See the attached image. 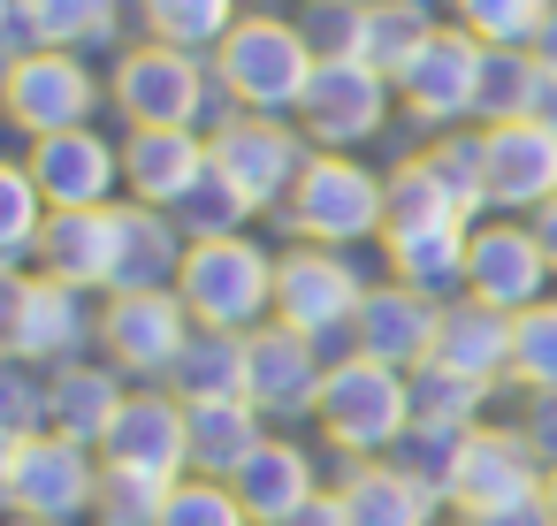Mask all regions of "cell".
Here are the masks:
<instances>
[{"instance_id":"f35d334b","label":"cell","mask_w":557,"mask_h":526,"mask_svg":"<svg viewBox=\"0 0 557 526\" xmlns=\"http://www.w3.org/2000/svg\"><path fill=\"white\" fill-rule=\"evenodd\" d=\"M428 161H435V176L458 191L466 214H488V138H481V130H435V138H428Z\"/></svg>"},{"instance_id":"f1b7e54d","label":"cell","mask_w":557,"mask_h":526,"mask_svg":"<svg viewBox=\"0 0 557 526\" xmlns=\"http://www.w3.org/2000/svg\"><path fill=\"white\" fill-rule=\"evenodd\" d=\"M184 252H191L184 222L131 199V206H123V267H115V290H176Z\"/></svg>"},{"instance_id":"30bf717a","label":"cell","mask_w":557,"mask_h":526,"mask_svg":"<svg viewBox=\"0 0 557 526\" xmlns=\"http://www.w3.org/2000/svg\"><path fill=\"white\" fill-rule=\"evenodd\" d=\"M367 275L336 252V245H290L275 252V321L329 343V336H351L359 305H367Z\"/></svg>"},{"instance_id":"52a82bcc","label":"cell","mask_w":557,"mask_h":526,"mask_svg":"<svg viewBox=\"0 0 557 526\" xmlns=\"http://www.w3.org/2000/svg\"><path fill=\"white\" fill-rule=\"evenodd\" d=\"M207 153H214V176L252 206V214H268V206H283L290 191H298V176H306V161H313V138L298 130V123H283V115H222L214 130H207Z\"/></svg>"},{"instance_id":"83f0119b","label":"cell","mask_w":557,"mask_h":526,"mask_svg":"<svg viewBox=\"0 0 557 526\" xmlns=\"http://www.w3.org/2000/svg\"><path fill=\"white\" fill-rule=\"evenodd\" d=\"M191 419V473L207 480H237V465L268 442V412L252 397H207V404H184Z\"/></svg>"},{"instance_id":"2e32d148","label":"cell","mask_w":557,"mask_h":526,"mask_svg":"<svg viewBox=\"0 0 557 526\" xmlns=\"http://www.w3.org/2000/svg\"><path fill=\"white\" fill-rule=\"evenodd\" d=\"M321 381H329V359L313 336L268 321L245 336V397L268 412V419H306L321 404Z\"/></svg>"},{"instance_id":"f5cc1de1","label":"cell","mask_w":557,"mask_h":526,"mask_svg":"<svg viewBox=\"0 0 557 526\" xmlns=\"http://www.w3.org/2000/svg\"><path fill=\"white\" fill-rule=\"evenodd\" d=\"M9 526H47V518H9Z\"/></svg>"},{"instance_id":"7dc6e473","label":"cell","mask_w":557,"mask_h":526,"mask_svg":"<svg viewBox=\"0 0 557 526\" xmlns=\"http://www.w3.org/2000/svg\"><path fill=\"white\" fill-rule=\"evenodd\" d=\"M481 526H557V518H549V503L534 496V503H511V511H496V518H481Z\"/></svg>"},{"instance_id":"5bb4252c","label":"cell","mask_w":557,"mask_h":526,"mask_svg":"<svg viewBox=\"0 0 557 526\" xmlns=\"http://www.w3.org/2000/svg\"><path fill=\"white\" fill-rule=\"evenodd\" d=\"M397 85L374 77L367 62H313V85L298 100V130L313 138V153H351L389 123Z\"/></svg>"},{"instance_id":"ab89813d","label":"cell","mask_w":557,"mask_h":526,"mask_svg":"<svg viewBox=\"0 0 557 526\" xmlns=\"http://www.w3.org/2000/svg\"><path fill=\"white\" fill-rule=\"evenodd\" d=\"M511 381L534 397V389H557V298L511 313Z\"/></svg>"},{"instance_id":"d4e9b609","label":"cell","mask_w":557,"mask_h":526,"mask_svg":"<svg viewBox=\"0 0 557 526\" xmlns=\"http://www.w3.org/2000/svg\"><path fill=\"white\" fill-rule=\"evenodd\" d=\"M428 366H450V374H466L481 389H504L511 381V313H496L481 298H450Z\"/></svg>"},{"instance_id":"4316f807","label":"cell","mask_w":557,"mask_h":526,"mask_svg":"<svg viewBox=\"0 0 557 526\" xmlns=\"http://www.w3.org/2000/svg\"><path fill=\"white\" fill-rule=\"evenodd\" d=\"M389 283L420 290V298H466V260H473V229H389L382 237Z\"/></svg>"},{"instance_id":"8d00e7d4","label":"cell","mask_w":557,"mask_h":526,"mask_svg":"<svg viewBox=\"0 0 557 526\" xmlns=\"http://www.w3.org/2000/svg\"><path fill=\"white\" fill-rule=\"evenodd\" d=\"M450 16L481 47H534L557 24V0H450Z\"/></svg>"},{"instance_id":"7402d4cb","label":"cell","mask_w":557,"mask_h":526,"mask_svg":"<svg viewBox=\"0 0 557 526\" xmlns=\"http://www.w3.org/2000/svg\"><path fill=\"white\" fill-rule=\"evenodd\" d=\"M207 168H214V153H207L199 130H131V138H123V191H131L138 206L176 214V206L207 184Z\"/></svg>"},{"instance_id":"bcb514c9","label":"cell","mask_w":557,"mask_h":526,"mask_svg":"<svg viewBox=\"0 0 557 526\" xmlns=\"http://www.w3.org/2000/svg\"><path fill=\"white\" fill-rule=\"evenodd\" d=\"M283 526H351V511H344V488H321L298 518H283Z\"/></svg>"},{"instance_id":"4dcf8cb0","label":"cell","mask_w":557,"mask_h":526,"mask_svg":"<svg viewBox=\"0 0 557 526\" xmlns=\"http://www.w3.org/2000/svg\"><path fill=\"white\" fill-rule=\"evenodd\" d=\"M389 229H473V214H466L458 191L435 176V161L412 153V161L389 168ZM389 229H382V237H389Z\"/></svg>"},{"instance_id":"cb8c5ba5","label":"cell","mask_w":557,"mask_h":526,"mask_svg":"<svg viewBox=\"0 0 557 526\" xmlns=\"http://www.w3.org/2000/svg\"><path fill=\"white\" fill-rule=\"evenodd\" d=\"M344 511L351 526H435L443 496L397 458H344Z\"/></svg>"},{"instance_id":"ee69618b","label":"cell","mask_w":557,"mask_h":526,"mask_svg":"<svg viewBox=\"0 0 557 526\" xmlns=\"http://www.w3.org/2000/svg\"><path fill=\"white\" fill-rule=\"evenodd\" d=\"M176 222H184V237L199 245V237H237V229L252 222V206H245V199H237V191H230L214 168H207V184H199V191L176 206Z\"/></svg>"},{"instance_id":"9c48e42d","label":"cell","mask_w":557,"mask_h":526,"mask_svg":"<svg viewBox=\"0 0 557 526\" xmlns=\"http://www.w3.org/2000/svg\"><path fill=\"white\" fill-rule=\"evenodd\" d=\"M207 92H214V70H199V54L161 47V39L131 47L115 62V85H108V100L123 108L131 130H199Z\"/></svg>"},{"instance_id":"d6a6232c","label":"cell","mask_w":557,"mask_h":526,"mask_svg":"<svg viewBox=\"0 0 557 526\" xmlns=\"http://www.w3.org/2000/svg\"><path fill=\"white\" fill-rule=\"evenodd\" d=\"M169 389H176L184 404H207V397H245V336H230V328H199V336L184 343V359H176Z\"/></svg>"},{"instance_id":"d590c367","label":"cell","mask_w":557,"mask_h":526,"mask_svg":"<svg viewBox=\"0 0 557 526\" xmlns=\"http://www.w3.org/2000/svg\"><path fill=\"white\" fill-rule=\"evenodd\" d=\"M481 404L488 389L450 374V366H420L412 374V427H450V435H473L481 427Z\"/></svg>"},{"instance_id":"b9f144b4","label":"cell","mask_w":557,"mask_h":526,"mask_svg":"<svg viewBox=\"0 0 557 526\" xmlns=\"http://www.w3.org/2000/svg\"><path fill=\"white\" fill-rule=\"evenodd\" d=\"M54 412H47V366H24L9 359L0 366V442H24V435H47Z\"/></svg>"},{"instance_id":"681fc988","label":"cell","mask_w":557,"mask_h":526,"mask_svg":"<svg viewBox=\"0 0 557 526\" xmlns=\"http://www.w3.org/2000/svg\"><path fill=\"white\" fill-rule=\"evenodd\" d=\"M534 54H542V70H549V77H557V24H549V32H542V39H534Z\"/></svg>"},{"instance_id":"74e56055","label":"cell","mask_w":557,"mask_h":526,"mask_svg":"<svg viewBox=\"0 0 557 526\" xmlns=\"http://www.w3.org/2000/svg\"><path fill=\"white\" fill-rule=\"evenodd\" d=\"M24 9H32V32H39V47L85 54V47L115 39V16H123V0H24Z\"/></svg>"},{"instance_id":"1f68e13d","label":"cell","mask_w":557,"mask_h":526,"mask_svg":"<svg viewBox=\"0 0 557 526\" xmlns=\"http://www.w3.org/2000/svg\"><path fill=\"white\" fill-rule=\"evenodd\" d=\"M542 92H549V70H542L534 47H488L481 130H488V123H527V115H542Z\"/></svg>"},{"instance_id":"836d02e7","label":"cell","mask_w":557,"mask_h":526,"mask_svg":"<svg viewBox=\"0 0 557 526\" xmlns=\"http://www.w3.org/2000/svg\"><path fill=\"white\" fill-rule=\"evenodd\" d=\"M138 24L161 39V47H184V54H214L245 16L237 0H138Z\"/></svg>"},{"instance_id":"44dd1931","label":"cell","mask_w":557,"mask_h":526,"mask_svg":"<svg viewBox=\"0 0 557 526\" xmlns=\"http://www.w3.org/2000/svg\"><path fill=\"white\" fill-rule=\"evenodd\" d=\"M435 328H443V298H420L405 283H374L367 305H359V321H351V351L420 374L435 359Z\"/></svg>"},{"instance_id":"4fadbf2b","label":"cell","mask_w":557,"mask_h":526,"mask_svg":"<svg viewBox=\"0 0 557 526\" xmlns=\"http://www.w3.org/2000/svg\"><path fill=\"white\" fill-rule=\"evenodd\" d=\"M0 108H9V123L24 138H54V130H85L92 108H100V85L77 54L62 47H39L24 62H9V77H0Z\"/></svg>"},{"instance_id":"277c9868","label":"cell","mask_w":557,"mask_h":526,"mask_svg":"<svg viewBox=\"0 0 557 526\" xmlns=\"http://www.w3.org/2000/svg\"><path fill=\"white\" fill-rule=\"evenodd\" d=\"M176 298L191 305L199 328H230V336H252L275 321V252L252 245L245 229L237 237H199L184 252V275H176Z\"/></svg>"},{"instance_id":"f546056e","label":"cell","mask_w":557,"mask_h":526,"mask_svg":"<svg viewBox=\"0 0 557 526\" xmlns=\"http://www.w3.org/2000/svg\"><path fill=\"white\" fill-rule=\"evenodd\" d=\"M443 24L428 16V0H367V9H359V54L351 62H367L374 77H405L412 70V54L435 39Z\"/></svg>"},{"instance_id":"c3c4849f","label":"cell","mask_w":557,"mask_h":526,"mask_svg":"<svg viewBox=\"0 0 557 526\" xmlns=\"http://www.w3.org/2000/svg\"><path fill=\"white\" fill-rule=\"evenodd\" d=\"M534 237H542V252H549V267H557V199L534 214Z\"/></svg>"},{"instance_id":"8992f818","label":"cell","mask_w":557,"mask_h":526,"mask_svg":"<svg viewBox=\"0 0 557 526\" xmlns=\"http://www.w3.org/2000/svg\"><path fill=\"white\" fill-rule=\"evenodd\" d=\"M0 343L24 366H70L85 359V343H100V313L85 305V290L39 275V267H9L0 275Z\"/></svg>"},{"instance_id":"60d3db41","label":"cell","mask_w":557,"mask_h":526,"mask_svg":"<svg viewBox=\"0 0 557 526\" xmlns=\"http://www.w3.org/2000/svg\"><path fill=\"white\" fill-rule=\"evenodd\" d=\"M169 488H176V480H153V473H123V465H108V473H100L92 526H161Z\"/></svg>"},{"instance_id":"5b68a950","label":"cell","mask_w":557,"mask_h":526,"mask_svg":"<svg viewBox=\"0 0 557 526\" xmlns=\"http://www.w3.org/2000/svg\"><path fill=\"white\" fill-rule=\"evenodd\" d=\"M283 222H290L298 245L351 252V245H367V237L389 229V176H374L351 153H313L306 176H298V191L283 199Z\"/></svg>"},{"instance_id":"7c38bea8","label":"cell","mask_w":557,"mask_h":526,"mask_svg":"<svg viewBox=\"0 0 557 526\" xmlns=\"http://www.w3.org/2000/svg\"><path fill=\"white\" fill-rule=\"evenodd\" d=\"M481 77H488V47L466 24H443L397 77V108L420 130H458L466 115H481Z\"/></svg>"},{"instance_id":"6da1fadb","label":"cell","mask_w":557,"mask_h":526,"mask_svg":"<svg viewBox=\"0 0 557 526\" xmlns=\"http://www.w3.org/2000/svg\"><path fill=\"white\" fill-rule=\"evenodd\" d=\"M313 427H321V442L344 450V458H397L405 435H412V374H405V366H382V359H367V351L329 359Z\"/></svg>"},{"instance_id":"8fae6325","label":"cell","mask_w":557,"mask_h":526,"mask_svg":"<svg viewBox=\"0 0 557 526\" xmlns=\"http://www.w3.org/2000/svg\"><path fill=\"white\" fill-rule=\"evenodd\" d=\"M542 480H549V465L534 458L527 427H488V419H481V427L466 435L458 465H450L443 503L458 511V526H481V518H496V511H511V503H534Z\"/></svg>"},{"instance_id":"7a4b0ae2","label":"cell","mask_w":557,"mask_h":526,"mask_svg":"<svg viewBox=\"0 0 557 526\" xmlns=\"http://www.w3.org/2000/svg\"><path fill=\"white\" fill-rule=\"evenodd\" d=\"M313 39L290 16H245L222 47H214V92L237 115H298L306 85H313Z\"/></svg>"},{"instance_id":"603a6c76","label":"cell","mask_w":557,"mask_h":526,"mask_svg":"<svg viewBox=\"0 0 557 526\" xmlns=\"http://www.w3.org/2000/svg\"><path fill=\"white\" fill-rule=\"evenodd\" d=\"M237 503L252 511V526H283V518H298L313 496H321V465H313V450L306 442H290V435H268L245 465H237Z\"/></svg>"},{"instance_id":"7bdbcfd3","label":"cell","mask_w":557,"mask_h":526,"mask_svg":"<svg viewBox=\"0 0 557 526\" xmlns=\"http://www.w3.org/2000/svg\"><path fill=\"white\" fill-rule=\"evenodd\" d=\"M161 526H252V511L237 503V488H230V480L184 473V480L169 488V511H161Z\"/></svg>"},{"instance_id":"e0dca14e","label":"cell","mask_w":557,"mask_h":526,"mask_svg":"<svg viewBox=\"0 0 557 526\" xmlns=\"http://www.w3.org/2000/svg\"><path fill=\"white\" fill-rule=\"evenodd\" d=\"M108 465L123 473H153V480H184L191 473V419H184V397L176 389H131L108 442H100Z\"/></svg>"},{"instance_id":"9a60e30c","label":"cell","mask_w":557,"mask_h":526,"mask_svg":"<svg viewBox=\"0 0 557 526\" xmlns=\"http://www.w3.org/2000/svg\"><path fill=\"white\" fill-rule=\"evenodd\" d=\"M549 283H557V267H549L534 222H481V229H473L466 298H481V305H496V313H527V305L549 298Z\"/></svg>"},{"instance_id":"816d5d0a","label":"cell","mask_w":557,"mask_h":526,"mask_svg":"<svg viewBox=\"0 0 557 526\" xmlns=\"http://www.w3.org/2000/svg\"><path fill=\"white\" fill-rule=\"evenodd\" d=\"M542 503H549V518H557V473H549V480H542Z\"/></svg>"},{"instance_id":"db71d44e","label":"cell","mask_w":557,"mask_h":526,"mask_svg":"<svg viewBox=\"0 0 557 526\" xmlns=\"http://www.w3.org/2000/svg\"><path fill=\"white\" fill-rule=\"evenodd\" d=\"M336 9H367V0H336Z\"/></svg>"},{"instance_id":"e575fe53","label":"cell","mask_w":557,"mask_h":526,"mask_svg":"<svg viewBox=\"0 0 557 526\" xmlns=\"http://www.w3.org/2000/svg\"><path fill=\"white\" fill-rule=\"evenodd\" d=\"M47 222H54V199L39 191V176L24 161H9L0 168V267H32Z\"/></svg>"},{"instance_id":"3957f363","label":"cell","mask_w":557,"mask_h":526,"mask_svg":"<svg viewBox=\"0 0 557 526\" xmlns=\"http://www.w3.org/2000/svg\"><path fill=\"white\" fill-rule=\"evenodd\" d=\"M100 473L108 458L92 442L70 435H24V442H0V503L9 518H47V526H77L100 503Z\"/></svg>"},{"instance_id":"d6986e66","label":"cell","mask_w":557,"mask_h":526,"mask_svg":"<svg viewBox=\"0 0 557 526\" xmlns=\"http://www.w3.org/2000/svg\"><path fill=\"white\" fill-rule=\"evenodd\" d=\"M24 168L39 176V191H47L54 206H115L123 146H115V138H100V130L85 123V130L32 138V146H24Z\"/></svg>"},{"instance_id":"ba28073f","label":"cell","mask_w":557,"mask_h":526,"mask_svg":"<svg viewBox=\"0 0 557 526\" xmlns=\"http://www.w3.org/2000/svg\"><path fill=\"white\" fill-rule=\"evenodd\" d=\"M191 336H199V321L176 290H108V305H100V359L123 381H146V389L161 381L169 389Z\"/></svg>"},{"instance_id":"484cf974","label":"cell","mask_w":557,"mask_h":526,"mask_svg":"<svg viewBox=\"0 0 557 526\" xmlns=\"http://www.w3.org/2000/svg\"><path fill=\"white\" fill-rule=\"evenodd\" d=\"M123 374L108 366V359H70V366H54L47 374V412H54V435H70V442H108V427H115V412H123Z\"/></svg>"},{"instance_id":"f6af8a7d","label":"cell","mask_w":557,"mask_h":526,"mask_svg":"<svg viewBox=\"0 0 557 526\" xmlns=\"http://www.w3.org/2000/svg\"><path fill=\"white\" fill-rule=\"evenodd\" d=\"M519 427H527L534 458L557 473V389H534V397H527V412H519Z\"/></svg>"},{"instance_id":"f907efd6","label":"cell","mask_w":557,"mask_h":526,"mask_svg":"<svg viewBox=\"0 0 557 526\" xmlns=\"http://www.w3.org/2000/svg\"><path fill=\"white\" fill-rule=\"evenodd\" d=\"M542 123L557 130V77H549V92H542Z\"/></svg>"},{"instance_id":"ffe728a7","label":"cell","mask_w":557,"mask_h":526,"mask_svg":"<svg viewBox=\"0 0 557 526\" xmlns=\"http://www.w3.org/2000/svg\"><path fill=\"white\" fill-rule=\"evenodd\" d=\"M488 206L496 214H542L557 199V130L542 115L488 123Z\"/></svg>"},{"instance_id":"ac0fdd59","label":"cell","mask_w":557,"mask_h":526,"mask_svg":"<svg viewBox=\"0 0 557 526\" xmlns=\"http://www.w3.org/2000/svg\"><path fill=\"white\" fill-rule=\"evenodd\" d=\"M39 275L70 283V290H115V267H123V206H54L39 252H32Z\"/></svg>"}]
</instances>
